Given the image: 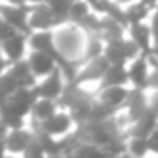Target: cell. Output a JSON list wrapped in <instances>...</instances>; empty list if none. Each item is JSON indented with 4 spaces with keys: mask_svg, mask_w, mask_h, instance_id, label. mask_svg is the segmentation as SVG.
I'll return each mask as SVG.
<instances>
[{
    "mask_svg": "<svg viewBox=\"0 0 158 158\" xmlns=\"http://www.w3.org/2000/svg\"><path fill=\"white\" fill-rule=\"evenodd\" d=\"M52 31H53V48L59 57V63L68 61V63L81 64L85 59L88 31L70 20L59 22Z\"/></svg>",
    "mask_w": 158,
    "mask_h": 158,
    "instance_id": "6da1fadb",
    "label": "cell"
},
{
    "mask_svg": "<svg viewBox=\"0 0 158 158\" xmlns=\"http://www.w3.org/2000/svg\"><path fill=\"white\" fill-rule=\"evenodd\" d=\"M77 127V121L74 119L72 112L64 107H59L48 119H44L42 123H39L37 127H33L35 131H42L50 136H55V138H63L66 134H70L74 129Z\"/></svg>",
    "mask_w": 158,
    "mask_h": 158,
    "instance_id": "7a4b0ae2",
    "label": "cell"
},
{
    "mask_svg": "<svg viewBox=\"0 0 158 158\" xmlns=\"http://www.w3.org/2000/svg\"><path fill=\"white\" fill-rule=\"evenodd\" d=\"M66 83H68L66 77L57 68L50 76H46V77H42V79H37V83L33 86V92H35L37 98H48V99L59 101L61 96H63V92H64V88H66Z\"/></svg>",
    "mask_w": 158,
    "mask_h": 158,
    "instance_id": "3957f363",
    "label": "cell"
},
{
    "mask_svg": "<svg viewBox=\"0 0 158 158\" xmlns=\"http://www.w3.org/2000/svg\"><path fill=\"white\" fill-rule=\"evenodd\" d=\"M26 61L30 64L31 74L35 76V79H42L46 76H50L53 70L59 68V61L57 55L52 52H39V50H30L26 55Z\"/></svg>",
    "mask_w": 158,
    "mask_h": 158,
    "instance_id": "277c9868",
    "label": "cell"
},
{
    "mask_svg": "<svg viewBox=\"0 0 158 158\" xmlns=\"http://www.w3.org/2000/svg\"><path fill=\"white\" fill-rule=\"evenodd\" d=\"M33 138H35V129L30 123H26L22 127H17V129H9L7 134H6V138H4L6 153L20 156V153L31 143Z\"/></svg>",
    "mask_w": 158,
    "mask_h": 158,
    "instance_id": "5b68a950",
    "label": "cell"
},
{
    "mask_svg": "<svg viewBox=\"0 0 158 158\" xmlns=\"http://www.w3.org/2000/svg\"><path fill=\"white\" fill-rule=\"evenodd\" d=\"M127 74H129V86L131 88H142L147 90L149 86V76H151V66L145 59L143 53L138 57L131 59L127 63Z\"/></svg>",
    "mask_w": 158,
    "mask_h": 158,
    "instance_id": "8992f818",
    "label": "cell"
},
{
    "mask_svg": "<svg viewBox=\"0 0 158 158\" xmlns=\"http://www.w3.org/2000/svg\"><path fill=\"white\" fill-rule=\"evenodd\" d=\"M131 86L127 85H109V86H99L96 90V99L101 101L103 105H107L112 110L123 109L127 98H129Z\"/></svg>",
    "mask_w": 158,
    "mask_h": 158,
    "instance_id": "52a82bcc",
    "label": "cell"
},
{
    "mask_svg": "<svg viewBox=\"0 0 158 158\" xmlns=\"http://www.w3.org/2000/svg\"><path fill=\"white\" fill-rule=\"evenodd\" d=\"M28 33H13L11 37L0 42V53L6 57L7 63H15V61H20V59H26L30 48H28Z\"/></svg>",
    "mask_w": 158,
    "mask_h": 158,
    "instance_id": "ba28073f",
    "label": "cell"
},
{
    "mask_svg": "<svg viewBox=\"0 0 158 158\" xmlns=\"http://www.w3.org/2000/svg\"><path fill=\"white\" fill-rule=\"evenodd\" d=\"M59 24L55 15L50 11L46 4H37V6H28V26L30 31L33 30H53Z\"/></svg>",
    "mask_w": 158,
    "mask_h": 158,
    "instance_id": "9c48e42d",
    "label": "cell"
},
{
    "mask_svg": "<svg viewBox=\"0 0 158 158\" xmlns=\"http://www.w3.org/2000/svg\"><path fill=\"white\" fill-rule=\"evenodd\" d=\"M0 17L20 33H30L28 26V6H9L0 2Z\"/></svg>",
    "mask_w": 158,
    "mask_h": 158,
    "instance_id": "30bf717a",
    "label": "cell"
},
{
    "mask_svg": "<svg viewBox=\"0 0 158 158\" xmlns=\"http://www.w3.org/2000/svg\"><path fill=\"white\" fill-rule=\"evenodd\" d=\"M59 101L55 99H48V98H35L33 105H31V110H30V118L28 123L31 127H37L39 123H42L44 119H48L57 109H59Z\"/></svg>",
    "mask_w": 158,
    "mask_h": 158,
    "instance_id": "8fae6325",
    "label": "cell"
},
{
    "mask_svg": "<svg viewBox=\"0 0 158 158\" xmlns=\"http://www.w3.org/2000/svg\"><path fill=\"white\" fill-rule=\"evenodd\" d=\"M127 37L140 48L142 53H147V52L155 46V44H153V35H151V30H149L147 20H145V22L129 24V26H127Z\"/></svg>",
    "mask_w": 158,
    "mask_h": 158,
    "instance_id": "7c38bea8",
    "label": "cell"
},
{
    "mask_svg": "<svg viewBox=\"0 0 158 158\" xmlns=\"http://www.w3.org/2000/svg\"><path fill=\"white\" fill-rule=\"evenodd\" d=\"M26 37H28V48L30 50L55 53V48H53V31L52 30H33ZM57 61H59V57H57Z\"/></svg>",
    "mask_w": 158,
    "mask_h": 158,
    "instance_id": "4fadbf2b",
    "label": "cell"
},
{
    "mask_svg": "<svg viewBox=\"0 0 158 158\" xmlns=\"http://www.w3.org/2000/svg\"><path fill=\"white\" fill-rule=\"evenodd\" d=\"M7 72H9V74L13 76V79L19 83V86H30V88H33L35 83H37V79H35V76L31 74L30 64H28L26 59L15 61V63H9Z\"/></svg>",
    "mask_w": 158,
    "mask_h": 158,
    "instance_id": "5bb4252c",
    "label": "cell"
},
{
    "mask_svg": "<svg viewBox=\"0 0 158 158\" xmlns=\"http://www.w3.org/2000/svg\"><path fill=\"white\" fill-rule=\"evenodd\" d=\"M109 85H127L129 86L127 64H109V68L105 70L103 77L99 81V86H109Z\"/></svg>",
    "mask_w": 158,
    "mask_h": 158,
    "instance_id": "9a60e30c",
    "label": "cell"
},
{
    "mask_svg": "<svg viewBox=\"0 0 158 158\" xmlns=\"http://www.w3.org/2000/svg\"><path fill=\"white\" fill-rule=\"evenodd\" d=\"M123 9H125V22H127V26L134 24V22H145L149 19V15H151V9L140 0L125 6Z\"/></svg>",
    "mask_w": 158,
    "mask_h": 158,
    "instance_id": "2e32d148",
    "label": "cell"
},
{
    "mask_svg": "<svg viewBox=\"0 0 158 158\" xmlns=\"http://www.w3.org/2000/svg\"><path fill=\"white\" fill-rule=\"evenodd\" d=\"M68 158H116V156H112L105 147H99V145L83 142L74 153L68 155Z\"/></svg>",
    "mask_w": 158,
    "mask_h": 158,
    "instance_id": "e0dca14e",
    "label": "cell"
},
{
    "mask_svg": "<svg viewBox=\"0 0 158 158\" xmlns=\"http://www.w3.org/2000/svg\"><path fill=\"white\" fill-rule=\"evenodd\" d=\"M125 151L129 155H132L134 158H145L149 155V149H147V138L143 136H127L125 140Z\"/></svg>",
    "mask_w": 158,
    "mask_h": 158,
    "instance_id": "ac0fdd59",
    "label": "cell"
},
{
    "mask_svg": "<svg viewBox=\"0 0 158 158\" xmlns=\"http://www.w3.org/2000/svg\"><path fill=\"white\" fill-rule=\"evenodd\" d=\"M90 11H92V7H90V2L88 0H72V6H70V11H68V19L66 20L79 24Z\"/></svg>",
    "mask_w": 158,
    "mask_h": 158,
    "instance_id": "d6986e66",
    "label": "cell"
},
{
    "mask_svg": "<svg viewBox=\"0 0 158 158\" xmlns=\"http://www.w3.org/2000/svg\"><path fill=\"white\" fill-rule=\"evenodd\" d=\"M46 6L55 15V19L59 22H63V20L68 19V11H70V6H72V0H46Z\"/></svg>",
    "mask_w": 158,
    "mask_h": 158,
    "instance_id": "ffe728a7",
    "label": "cell"
},
{
    "mask_svg": "<svg viewBox=\"0 0 158 158\" xmlns=\"http://www.w3.org/2000/svg\"><path fill=\"white\" fill-rule=\"evenodd\" d=\"M17 88H19V83L13 79V76L7 70L4 74H0V103L6 101Z\"/></svg>",
    "mask_w": 158,
    "mask_h": 158,
    "instance_id": "44dd1931",
    "label": "cell"
},
{
    "mask_svg": "<svg viewBox=\"0 0 158 158\" xmlns=\"http://www.w3.org/2000/svg\"><path fill=\"white\" fill-rule=\"evenodd\" d=\"M20 158H46V153H44V149H42V145L39 143V140L37 138H33L31 140V143L20 153Z\"/></svg>",
    "mask_w": 158,
    "mask_h": 158,
    "instance_id": "7402d4cb",
    "label": "cell"
},
{
    "mask_svg": "<svg viewBox=\"0 0 158 158\" xmlns=\"http://www.w3.org/2000/svg\"><path fill=\"white\" fill-rule=\"evenodd\" d=\"M147 24H149L151 35H153V44H158V6L151 11V15L147 19Z\"/></svg>",
    "mask_w": 158,
    "mask_h": 158,
    "instance_id": "603a6c76",
    "label": "cell"
},
{
    "mask_svg": "<svg viewBox=\"0 0 158 158\" xmlns=\"http://www.w3.org/2000/svg\"><path fill=\"white\" fill-rule=\"evenodd\" d=\"M147 149H149V155L158 156V127L147 136Z\"/></svg>",
    "mask_w": 158,
    "mask_h": 158,
    "instance_id": "cb8c5ba5",
    "label": "cell"
},
{
    "mask_svg": "<svg viewBox=\"0 0 158 158\" xmlns=\"http://www.w3.org/2000/svg\"><path fill=\"white\" fill-rule=\"evenodd\" d=\"M13 33H17V31H15V30H13L7 22L2 19V17H0V42H4L7 37H11Z\"/></svg>",
    "mask_w": 158,
    "mask_h": 158,
    "instance_id": "d4e9b609",
    "label": "cell"
},
{
    "mask_svg": "<svg viewBox=\"0 0 158 158\" xmlns=\"http://www.w3.org/2000/svg\"><path fill=\"white\" fill-rule=\"evenodd\" d=\"M147 105H149V109L155 110V114L158 116V90H149L147 88Z\"/></svg>",
    "mask_w": 158,
    "mask_h": 158,
    "instance_id": "484cf974",
    "label": "cell"
},
{
    "mask_svg": "<svg viewBox=\"0 0 158 158\" xmlns=\"http://www.w3.org/2000/svg\"><path fill=\"white\" fill-rule=\"evenodd\" d=\"M149 90H158V68L151 70V76H149Z\"/></svg>",
    "mask_w": 158,
    "mask_h": 158,
    "instance_id": "4316f807",
    "label": "cell"
},
{
    "mask_svg": "<svg viewBox=\"0 0 158 158\" xmlns=\"http://www.w3.org/2000/svg\"><path fill=\"white\" fill-rule=\"evenodd\" d=\"M4 4H9V6H28V0H0Z\"/></svg>",
    "mask_w": 158,
    "mask_h": 158,
    "instance_id": "83f0119b",
    "label": "cell"
},
{
    "mask_svg": "<svg viewBox=\"0 0 158 158\" xmlns=\"http://www.w3.org/2000/svg\"><path fill=\"white\" fill-rule=\"evenodd\" d=\"M7 131H9V129H7V125H6V123L0 119V140H2V142H4V138H6Z\"/></svg>",
    "mask_w": 158,
    "mask_h": 158,
    "instance_id": "f1b7e54d",
    "label": "cell"
},
{
    "mask_svg": "<svg viewBox=\"0 0 158 158\" xmlns=\"http://www.w3.org/2000/svg\"><path fill=\"white\" fill-rule=\"evenodd\" d=\"M7 66H9V63L6 61V57L0 53V74H4L6 70H7Z\"/></svg>",
    "mask_w": 158,
    "mask_h": 158,
    "instance_id": "f546056e",
    "label": "cell"
},
{
    "mask_svg": "<svg viewBox=\"0 0 158 158\" xmlns=\"http://www.w3.org/2000/svg\"><path fill=\"white\" fill-rule=\"evenodd\" d=\"M140 2H143V4H145L149 9H151V11H153V9L158 6V0H140Z\"/></svg>",
    "mask_w": 158,
    "mask_h": 158,
    "instance_id": "4dcf8cb0",
    "label": "cell"
},
{
    "mask_svg": "<svg viewBox=\"0 0 158 158\" xmlns=\"http://www.w3.org/2000/svg\"><path fill=\"white\" fill-rule=\"evenodd\" d=\"M114 4H118L121 7H125V6H129V4H132V2H136V0H112Z\"/></svg>",
    "mask_w": 158,
    "mask_h": 158,
    "instance_id": "1f68e13d",
    "label": "cell"
},
{
    "mask_svg": "<svg viewBox=\"0 0 158 158\" xmlns=\"http://www.w3.org/2000/svg\"><path fill=\"white\" fill-rule=\"evenodd\" d=\"M37 4H46V0H28V6H37Z\"/></svg>",
    "mask_w": 158,
    "mask_h": 158,
    "instance_id": "d6a6232c",
    "label": "cell"
},
{
    "mask_svg": "<svg viewBox=\"0 0 158 158\" xmlns=\"http://www.w3.org/2000/svg\"><path fill=\"white\" fill-rule=\"evenodd\" d=\"M46 158H68V155H63V153H57V155H48Z\"/></svg>",
    "mask_w": 158,
    "mask_h": 158,
    "instance_id": "836d02e7",
    "label": "cell"
},
{
    "mask_svg": "<svg viewBox=\"0 0 158 158\" xmlns=\"http://www.w3.org/2000/svg\"><path fill=\"white\" fill-rule=\"evenodd\" d=\"M4 155H6V145H4V142L0 140V158L4 156Z\"/></svg>",
    "mask_w": 158,
    "mask_h": 158,
    "instance_id": "e575fe53",
    "label": "cell"
},
{
    "mask_svg": "<svg viewBox=\"0 0 158 158\" xmlns=\"http://www.w3.org/2000/svg\"><path fill=\"white\" fill-rule=\"evenodd\" d=\"M2 158H20V156H17V155H9V153H6V155H4Z\"/></svg>",
    "mask_w": 158,
    "mask_h": 158,
    "instance_id": "d590c367",
    "label": "cell"
},
{
    "mask_svg": "<svg viewBox=\"0 0 158 158\" xmlns=\"http://www.w3.org/2000/svg\"><path fill=\"white\" fill-rule=\"evenodd\" d=\"M153 50H155V52L158 53V44H155V46H153Z\"/></svg>",
    "mask_w": 158,
    "mask_h": 158,
    "instance_id": "8d00e7d4",
    "label": "cell"
}]
</instances>
